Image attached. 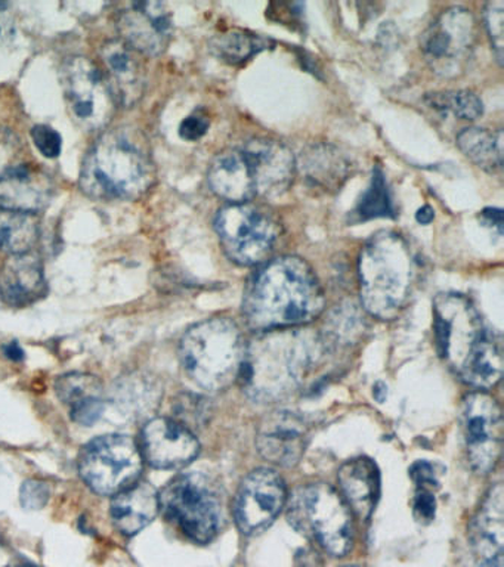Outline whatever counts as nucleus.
I'll use <instances>...</instances> for the list:
<instances>
[{
	"label": "nucleus",
	"mask_w": 504,
	"mask_h": 567,
	"mask_svg": "<svg viewBox=\"0 0 504 567\" xmlns=\"http://www.w3.org/2000/svg\"><path fill=\"white\" fill-rule=\"evenodd\" d=\"M410 477L414 485L418 486V489L433 492V489L440 487L435 465L429 463V461H415L410 467Z\"/></svg>",
	"instance_id": "nucleus-39"
},
{
	"label": "nucleus",
	"mask_w": 504,
	"mask_h": 567,
	"mask_svg": "<svg viewBox=\"0 0 504 567\" xmlns=\"http://www.w3.org/2000/svg\"><path fill=\"white\" fill-rule=\"evenodd\" d=\"M215 229L224 251L234 264H265L280 235V226L267 210L251 203L229 204L220 208Z\"/></svg>",
	"instance_id": "nucleus-9"
},
{
	"label": "nucleus",
	"mask_w": 504,
	"mask_h": 567,
	"mask_svg": "<svg viewBox=\"0 0 504 567\" xmlns=\"http://www.w3.org/2000/svg\"><path fill=\"white\" fill-rule=\"evenodd\" d=\"M344 567H358V566H344Z\"/></svg>",
	"instance_id": "nucleus-48"
},
{
	"label": "nucleus",
	"mask_w": 504,
	"mask_h": 567,
	"mask_svg": "<svg viewBox=\"0 0 504 567\" xmlns=\"http://www.w3.org/2000/svg\"><path fill=\"white\" fill-rule=\"evenodd\" d=\"M117 30L132 51L157 56L169 47L174 22L165 3L135 2L119 16Z\"/></svg>",
	"instance_id": "nucleus-16"
},
{
	"label": "nucleus",
	"mask_w": 504,
	"mask_h": 567,
	"mask_svg": "<svg viewBox=\"0 0 504 567\" xmlns=\"http://www.w3.org/2000/svg\"><path fill=\"white\" fill-rule=\"evenodd\" d=\"M504 491L502 483L491 487L469 526L473 556L481 567H503Z\"/></svg>",
	"instance_id": "nucleus-19"
},
{
	"label": "nucleus",
	"mask_w": 504,
	"mask_h": 567,
	"mask_svg": "<svg viewBox=\"0 0 504 567\" xmlns=\"http://www.w3.org/2000/svg\"><path fill=\"white\" fill-rule=\"evenodd\" d=\"M294 567H325V563L316 549L300 548L296 553Z\"/></svg>",
	"instance_id": "nucleus-43"
},
{
	"label": "nucleus",
	"mask_w": 504,
	"mask_h": 567,
	"mask_svg": "<svg viewBox=\"0 0 504 567\" xmlns=\"http://www.w3.org/2000/svg\"><path fill=\"white\" fill-rule=\"evenodd\" d=\"M339 494L353 516L369 520L380 498V472L378 464L367 456L348 460L339 468Z\"/></svg>",
	"instance_id": "nucleus-24"
},
{
	"label": "nucleus",
	"mask_w": 504,
	"mask_h": 567,
	"mask_svg": "<svg viewBox=\"0 0 504 567\" xmlns=\"http://www.w3.org/2000/svg\"><path fill=\"white\" fill-rule=\"evenodd\" d=\"M481 219L484 221V225L497 229L498 235L503 234V212L500 208H485L481 213Z\"/></svg>",
	"instance_id": "nucleus-44"
},
{
	"label": "nucleus",
	"mask_w": 504,
	"mask_h": 567,
	"mask_svg": "<svg viewBox=\"0 0 504 567\" xmlns=\"http://www.w3.org/2000/svg\"><path fill=\"white\" fill-rule=\"evenodd\" d=\"M477 43V22L467 9H445L422 35V52L440 78L454 79L466 73Z\"/></svg>",
	"instance_id": "nucleus-11"
},
{
	"label": "nucleus",
	"mask_w": 504,
	"mask_h": 567,
	"mask_svg": "<svg viewBox=\"0 0 504 567\" xmlns=\"http://www.w3.org/2000/svg\"><path fill=\"white\" fill-rule=\"evenodd\" d=\"M3 353H6L7 358L12 359V361H23L24 359L23 349H21L20 344L16 343V341L3 346Z\"/></svg>",
	"instance_id": "nucleus-46"
},
{
	"label": "nucleus",
	"mask_w": 504,
	"mask_h": 567,
	"mask_svg": "<svg viewBox=\"0 0 504 567\" xmlns=\"http://www.w3.org/2000/svg\"><path fill=\"white\" fill-rule=\"evenodd\" d=\"M200 452V443L188 427L175 419L157 416L145 424L141 454L158 470L183 468Z\"/></svg>",
	"instance_id": "nucleus-17"
},
{
	"label": "nucleus",
	"mask_w": 504,
	"mask_h": 567,
	"mask_svg": "<svg viewBox=\"0 0 504 567\" xmlns=\"http://www.w3.org/2000/svg\"><path fill=\"white\" fill-rule=\"evenodd\" d=\"M322 341L304 328L259 332L246 344L238 383L258 403L290 396L320 359Z\"/></svg>",
	"instance_id": "nucleus-2"
},
{
	"label": "nucleus",
	"mask_w": 504,
	"mask_h": 567,
	"mask_svg": "<svg viewBox=\"0 0 504 567\" xmlns=\"http://www.w3.org/2000/svg\"><path fill=\"white\" fill-rule=\"evenodd\" d=\"M366 321L356 305H342L330 315L326 322V339L321 340L322 346H343L356 343L364 331Z\"/></svg>",
	"instance_id": "nucleus-33"
},
{
	"label": "nucleus",
	"mask_w": 504,
	"mask_h": 567,
	"mask_svg": "<svg viewBox=\"0 0 504 567\" xmlns=\"http://www.w3.org/2000/svg\"><path fill=\"white\" fill-rule=\"evenodd\" d=\"M428 105L441 113H451L460 120H476L484 113L481 97L472 91L429 93Z\"/></svg>",
	"instance_id": "nucleus-34"
},
{
	"label": "nucleus",
	"mask_w": 504,
	"mask_h": 567,
	"mask_svg": "<svg viewBox=\"0 0 504 567\" xmlns=\"http://www.w3.org/2000/svg\"><path fill=\"white\" fill-rule=\"evenodd\" d=\"M55 392L74 423L91 427L104 414L103 384L94 375L70 372L56 380Z\"/></svg>",
	"instance_id": "nucleus-25"
},
{
	"label": "nucleus",
	"mask_w": 504,
	"mask_h": 567,
	"mask_svg": "<svg viewBox=\"0 0 504 567\" xmlns=\"http://www.w3.org/2000/svg\"><path fill=\"white\" fill-rule=\"evenodd\" d=\"M39 221L29 213L0 210V251L8 256L24 255L37 246Z\"/></svg>",
	"instance_id": "nucleus-31"
},
{
	"label": "nucleus",
	"mask_w": 504,
	"mask_h": 567,
	"mask_svg": "<svg viewBox=\"0 0 504 567\" xmlns=\"http://www.w3.org/2000/svg\"><path fill=\"white\" fill-rule=\"evenodd\" d=\"M8 8H10V4L0 3V40L8 38L12 31V21Z\"/></svg>",
	"instance_id": "nucleus-45"
},
{
	"label": "nucleus",
	"mask_w": 504,
	"mask_h": 567,
	"mask_svg": "<svg viewBox=\"0 0 504 567\" xmlns=\"http://www.w3.org/2000/svg\"><path fill=\"white\" fill-rule=\"evenodd\" d=\"M32 137L37 148L41 151L43 157L56 158L63 148V140L60 133L47 124H38L32 128Z\"/></svg>",
	"instance_id": "nucleus-37"
},
{
	"label": "nucleus",
	"mask_w": 504,
	"mask_h": 567,
	"mask_svg": "<svg viewBox=\"0 0 504 567\" xmlns=\"http://www.w3.org/2000/svg\"><path fill=\"white\" fill-rule=\"evenodd\" d=\"M256 197L276 198L287 193L296 177V157L280 141L255 137L241 145Z\"/></svg>",
	"instance_id": "nucleus-15"
},
{
	"label": "nucleus",
	"mask_w": 504,
	"mask_h": 567,
	"mask_svg": "<svg viewBox=\"0 0 504 567\" xmlns=\"http://www.w3.org/2000/svg\"><path fill=\"white\" fill-rule=\"evenodd\" d=\"M415 219H418L419 224L429 225L435 219V212H433L431 206H423L415 213Z\"/></svg>",
	"instance_id": "nucleus-47"
},
{
	"label": "nucleus",
	"mask_w": 504,
	"mask_h": 567,
	"mask_svg": "<svg viewBox=\"0 0 504 567\" xmlns=\"http://www.w3.org/2000/svg\"><path fill=\"white\" fill-rule=\"evenodd\" d=\"M296 175L302 177L308 188L333 194L352 175V163L338 146L321 142L302 150L296 158Z\"/></svg>",
	"instance_id": "nucleus-22"
},
{
	"label": "nucleus",
	"mask_w": 504,
	"mask_h": 567,
	"mask_svg": "<svg viewBox=\"0 0 504 567\" xmlns=\"http://www.w3.org/2000/svg\"><path fill=\"white\" fill-rule=\"evenodd\" d=\"M460 420L469 463L475 473L485 476L493 472L502 455V410L488 393L473 392L463 399Z\"/></svg>",
	"instance_id": "nucleus-13"
},
{
	"label": "nucleus",
	"mask_w": 504,
	"mask_h": 567,
	"mask_svg": "<svg viewBox=\"0 0 504 567\" xmlns=\"http://www.w3.org/2000/svg\"><path fill=\"white\" fill-rule=\"evenodd\" d=\"M210 122L207 115L194 113L181 123L179 135L185 141H198L209 131Z\"/></svg>",
	"instance_id": "nucleus-42"
},
{
	"label": "nucleus",
	"mask_w": 504,
	"mask_h": 567,
	"mask_svg": "<svg viewBox=\"0 0 504 567\" xmlns=\"http://www.w3.org/2000/svg\"><path fill=\"white\" fill-rule=\"evenodd\" d=\"M119 406L132 412V415H143V412L153 410L157 405L156 385L150 383L144 377H131L123 380L116 390Z\"/></svg>",
	"instance_id": "nucleus-35"
},
{
	"label": "nucleus",
	"mask_w": 504,
	"mask_h": 567,
	"mask_svg": "<svg viewBox=\"0 0 504 567\" xmlns=\"http://www.w3.org/2000/svg\"><path fill=\"white\" fill-rule=\"evenodd\" d=\"M161 512L158 492L148 482H135L113 496L112 514L114 526L126 536H134L145 529Z\"/></svg>",
	"instance_id": "nucleus-26"
},
{
	"label": "nucleus",
	"mask_w": 504,
	"mask_h": 567,
	"mask_svg": "<svg viewBox=\"0 0 504 567\" xmlns=\"http://www.w3.org/2000/svg\"><path fill=\"white\" fill-rule=\"evenodd\" d=\"M503 374V344L498 334L488 332L484 346L480 352L469 363L466 371L463 372L460 380L471 385L473 389L484 392L493 389L502 380Z\"/></svg>",
	"instance_id": "nucleus-29"
},
{
	"label": "nucleus",
	"mask_w": 504,
	"mask_h": 567,
	"mask_svg": "<svg viewBox=\"0 0 504 567\" xmlns=\"http://www.w3.org/2000/svg\"><path fill=\"white\" fill-rule=\"evenodd\" d=\"M271 39L241 29L227 30L210 40V51L229 65H241L256 53L271 48Z\"/></svg>",
	"instance_id": "nucleus-30"
},
{
	"label": "nucleus",
	"mask_w": 504,
	"mask_h": 567,
	"mask_svg": "<svg viewBox=\"0 0 504 567\" xmlns=\"http://www.w3.org/2000/svg\"><path fill=\"white\" fill-rule=\"evenodd\" d=\"M457 145L462 153L482 171L502 172L503 132L485 127L463 128L457 135Z\"/></svg>",
	"instance_id": "nucleus-28"
},
{
	"label": "nucleus",
	"mask_w": 504,
	"mask_h": 567,
	"mask_svg": "<svg viewBox=\"0 0 504 567\" xmlns=\"http://www.w3.org/2000/svg\"><path fill=\"white\" fill-rule=\"evenodd\" d=\"M361 303L371 317L391 321L404 309L418 277V257L401 234L382 230L358 259Z\"/></svg>",
	"instance_id": "nucleus-4"
},
{
	"label": "nucleus",
	"mask_w": 504,
	"mask_h": 567,
	"mask_svg": "<svg viewBox=\"0 0 504 567\" xmlns=\"http://www.w3.org/2000/svg\"><path fill=\"white\" fill-rule=\"evenodd\" d=\"M61 87L70 113L79 126L100 131L112 122L116 102L94 62L85 56H72L60 70Z\"/></svg>",
	"instance_id": "nucleus-12"
},
{
	"label": "nucleus",
	"mask_w": 504,
	"mask_h": 567,
	"mask_svg": "<svg viewBox=\"0 0 504 567\" xmlns=\"http://www.w3.org/2000/svg\"><path fill=\"white\" fill-rule=\"evenodd\" d=\"M176 412H178V419L175 420L188 429L189 424H200L207 414V410L200 399L193 396L184 398L183 401H179Z\"/></svg>",
	"instance_id": "nucleus-41"
},
{
	"label": "nucleus",
	"mask_w": 504,
	"mask_h": 567,
	"mask_svg": "<svg viewBox=\"0 0 504 567\" xmlns=\"http://www.w3.org/2000/svg\"><path fill=\"white\" fill-rule=\"evenodd\" d=\"M156 172L147 145L132 128H114L88 151L81 188L92 198L136 199L152 188Z\"/></svg>",
	"instance_id": "nucleus-3"
},
{
	"label": "nucleus",
	"mask_w": 504,
	"mask_h": 567,
	"mask_svg": "<svg viewBox=\"0 0 504 567\" xmlns=\"http://www.w3.org/2000/svg\"><path fill=\"white\" fill-rule=\"evenodd\" d=\"M325 291L304 259L281 256L263 264L247 282L243 317L264 332L302 327L325 310Z\"/></svg>",
	"instance_id": "nucleus-1"
},
{
	"label": "nucleus",
	"mask_w": 504,
	"mask_h": 567,
	"mask_svg": "<svg viewBox=\"0 0 504 567\" xmlns=\"http://www.w3.org/2000/svg\"><path fill=\"white\" fill-rule=\"evenodd\" d=\"M21 567H32V566H21Z\"/></svg>",
	"instance_id": "nucleus-49"
},
{
	"label": "nucleus",
	"mask_w": 504,
	"mask_h": 567,
	"mask_svg": "<svg viewBox=\"0 0 504 567\" xmlns=\"http://www.w3.org/2000/svg\"><path fill=\"white\" fill-rule=\"evenodd\" d=\"M308 425L291 411H274L260 421L256 447L264 460L291 468L302 460L308 446Z\"/></svg>",
	"instance_id": "nucleus-18"
},
{
	"label": "nucleus",
	"mask_w": 504,
	"mask_h": 567,
	"mask_svg": "<svg viewBox=\"0 0 504 567\" xmlns=\"http://www.w3.org/2000/svg\"><path fill=\"white\" fill-rule=\"evenodd\" d=\"M50 487L45 482L38 481V478H30L21 485L20 499L21 505L28 509H41L45 507L50 501Z\"/></svg>",
	"instance_id": "nucleus-38"
},
{
	"label": "nucleus",
	"mask_w": 504,
	"mask_h": 567,
	"mask_svg": "<svg viewBox=\"0 0 504 567\" xmlns=\"http://www.w3.org/2000/svg\"><path fill=\"white\" fill-rule=\"evenodd\" d=\"M0 300H2V299H0Z\"/></svg>",
	"instance_id": "nucleus-50"
},
{
	"label": "nucleus",
	"mask_w": 504,
	"mask_h": 567,
	"mask_svg": "<svg viewBox=\"0 0 504 567\" xmlns=\"http://www.w3.org/2000/svg\"><path fill=\"white\" fill-rule=\"evenodd\" d=\"M47 295L41 259L32 251L8 256L0 268V299L14 308L37 303Z\"/></svg>",
	"instance_id": "nucleus-23"
},
{
	"label": "nucleus",
	"mask_w": 504,
	"mask_h": 567,
	"mask_svg": "<svg viewBox=\"0 0 504 567\" xmlns=\"http://www.w3.org/2000/svg\"><path fill=\"white\" fill-rule=\"evenodd\" d=\"M100 56L105 82L116 105L134 106L145 92L144 70L136 52L122 40H110L101 48Z\"/></svg>",
	"instance_id": "nucleus-21"
},
{
	"label": "nucleus",
	"mask_w": 504,
	"mask_h": 567,
	"mask_svg": "<svg viewBox=\"0 0 504 567\" xmlns=\"http://www.w3.org/2000/svg\"><path fill=\"white\" fill-rule=\"evenodd\" d=\"M351 216L352 221H367L380 219V217L393 219L397 216L387 176H384L382 168L379 166L373 168L369 188L362 194Z\"/></svg>",
	"instance_id": "nucleus-32"
},
{
	"label": "nucleus",
	"mask_w": 504,
	"mask_h": 567,
	"mask_svg": "<svg viewBox=\"0 0 504 567\" xmlns=\"http://www.w3.org/2000/svg\"><path fill=\"white\" fill-rule=\"evenodd\" d=\"M484 20L495 58L502 64L504 53V3L502 0H494L486 4Z\"/></svg>",
	"instance_id": "nucleus-36"
},
{
	"label": "nucleus",
	"mask_w": 504,
	"mask_h": 567,
	"mask_svg": "<svg viewBox=\"0 0 504 567\" xmlns=\"http://www.w3.org/2000/svg\"><path fill=\"white\" fill-rule=\"evenodd\" d=\"M285 478L271 468H256L243 478L234 498L233 513L245 535L260 534L271 526L286 507Z\"/></svg>",
	"instance_id": "nucleus-14"
},
{
	"label": "nucleus",
	"mask_w": 504,
	"mask_h": 567,
	"mask_svg": "<svg viewBox=\"0 0 504 567\" xmlns=\"http://www.w3.org/2000/svg\"><path fill=\"white\" fill-rule=\"evenodd\" d=\"M161 512L189 540L209 544L224 526V501L218 487L202 473H183L158 494Z\"/></svg>",
	"instance_id": "nucleus-7"
},
{
	"label": "nucleus",
	"mask_w": 504,
	"mask_h": 567,
	"mask_svg": "<svg viewBox=\"0 0 504 567\" xmlns=\"http://www.w3.org/2000/svg\"><path fill=\"white\" fill-rule=\"evenodd\" d=\"M436 499L432 491L418 489L413 498V516L422 525H429L435 518Z\"/></svg>",
	"instance_id": "nucleus-40"
},
{
	"label": "nucleus",
	"mask_w": 504,
	"mask_h": 567,
	"mask_svg": "<svg viewBox=\"0 0 504 567\" xmlns=\"http://www.w3.org/2000/svg\"><path fill=\"white\" fill-rule=\"evenodd\" d=\"M54 182L32 166H16L0 173V210L37 215L50 206Z\"/></svg>",
	"instance_id": "nucleus-20"
},
{
	"label": "nucleus",
	"mask_w": 504,
	"mask_h": 567,
	"mask_svg": "<svg viewBox=\"0 0 504 567\" xmlns=\"http://www.w3.org/2000/svg\"><path fill=\"white\" fill-rule=\"evenodd\" d=\"M286 505L290 525L331 556L342 557L352 548V513L335 487L308 483L298 487Z\"/></svg>",
	"instance_id": "nucleus-6"
},
{
	"label": "nucleus",
	"mask_w": 504,
	"mask_h": 567,
	"mask_svg": "<svg viewBox=\"0 0 504 567\" xmlns=\"http://www.w3.org/2000/svg\"><path fill=\"white\" fill-rule=\"evenodd\" d=\"M210 189L232 204L249 203L256 197L249 163L241 146L224 151L207 172Z\"/></svg>",
	"instance_id": "nucleus-27"
},
{
	"label": "nucleus",
	"mask_w": 504,
	"mask_h": 567,
	"mask_svg": "<svg viewBox=\"0 0 504 567\" xmlns=\"http://www.w3.org/2000/svg\"><path fill=\"white\" fill-rule=\"evenodd\" d=\"M436 349L446 365L462 377L484 346L486 330L472 301L459 292H442L433 301Z\"/></svg>",
	"instance_id": "nucleus-8"
},
{
	"label": "nucleus",
	"mask_w": 504,
	"mask_h": 567,
	"mask_svg": "<svg viewBox=\"0 0 504 567\" xmlns=\"http://www.w3.org/2000/svg\"><path fill=\"white\" fill-rule=\"evenodd\" d=\"M143 454L126 434H104L83 446L79 473L96 494L114 496L140 481Z\"/></svg>",
	"instance_id": "nucleus-10"
},
{
	"label": "nucleus",
	"mask_w": 504,
	"mask_h": 567,
	"mask_svg": "<svg viewBox=\"0 0 504 567\" xmlns=\"http://www.w3.org/2000/svg\"><path fill=\"white\" fill-rule=\"evenodd\" d=\"M246 341L228 318H210L188 328L179 343L185 372L198 388L219 392L238 380Z\"/></svg>",
	"instance_id": "nucleus-5"
}]
</instances>
